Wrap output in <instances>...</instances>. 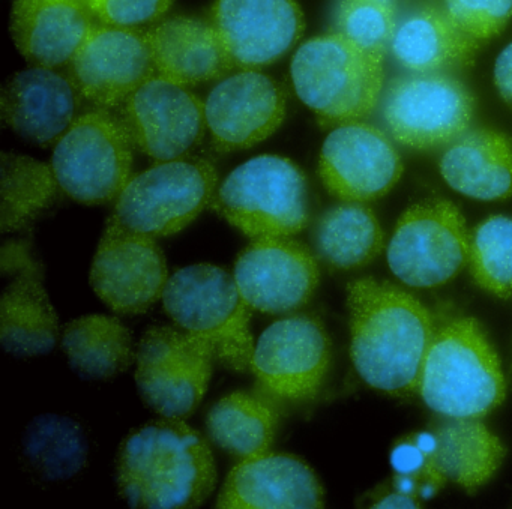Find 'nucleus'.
Here are the masks:
<instances>
[{"instance_id": "b1692460", "label": "nucleus", "mask_w": 512, "mask_h": 509, "mask_svg": "<svg viewBox=\"0 0 512 509\" xmlns=\"http://www.w3.org/2000/svg\"><path fill=\"white\" fill-rule=\"evenodd\" d=\"M410 437L446 481L469 493L493 478L506 454L499 437L475 418L442 416Z\"/></svg>"}, {"instance_id": "423d86ee", "label": "nucleus", "mask_w": 512, "mask_h": 509, "mask_svg": "<svg viewBox=\"0 0 512 509\" xmlns=\"http://www.w3.org/2000/svg\"><path fill=\"white\" fill-rule=\"evenodd\" d=\"M212 206L253 241L293 238L310 223L307 176L289 158L259 155L224 179Z\"/></svg>"}, {"instance_id": "4c0bfd02", "label": "nucleus", "mask_w": 512, "mask_h": 509, "mask_svg": "<svg viewBox=\"0 0 512 509\" xmlns=\"http://www.w3.org/2000/svg\"><path fill=\"white\" fill-rule=\"evenodd\" d=\"M43 268L37 260L32 257L31 245L28 242L14 239L2 245L0 251V271L5 278H14L23 272L34 271Z\"/></svg>"}, {"instance_id": "4468645a", "label": "nucleus", "mask_w": 512, "mask_h": 509, "mask_svg": "<svg viewBox=\"0 0 512 509\" xmlns=\"http://www.w3.org/2000/svg\"><path fill=\"white\" fill-rule=\"evenodd\" d=\"M236 286L248 307L271 316L304 308L319 286L313 251L293 238L254 239L233 268Z\"/></svg>"}, {"instance_id": "2eb2a0df", "label": "nucleus", "mask_w": 512, "mask_h": 509, "mask_svg": "<svg viewBox=\"0 0 512 509\" xmlns=\"http://www.w3.org/2000/svg\"><path fill=\"white\" fill-rule=\"evenodd\" d=\"M319 173L326 190L343 202L364 203L388 194L403 175L400 154L379 128L338 125L323 143Z\"/></svg>"}, {"instance_id": "bb28decb", "label": "nucleus", "mask_w": 512, "mask_h": 509, "mask_svg": "<svg viewBox=\"0 0 512 509\" xmlns=\"http://www.w3.org/2000/svg\"><path fill=\"white\" fill-rule=\"evenodd\" d=\"M391 49L395 59L413 73H442L467 64L476 41L452 22L446 10L425 7L397 26Z\"/></svg>"}, {"instance_id": "2f4dec72", "label": "nucleus", "mask_w": 512, "mask_h": 509, "mask_svg": "<svg viewBox=\"0 0 512 509\" xmlns=\"http://www.w3.org/2000/svg\"><path fill=\"white\" fill-rule=\"evenodd\" d=\"M58 190L59 184L52 166L34 158L4 152L0 212L2 232H17L28 226L44 209L52 205Z\"/></svg>"}, {"instance_id": "4be33fe9", "label": "nucleus", "mask_w": 512, "mask_h": 509, "mask_svg": "<svg viewBox=\"0 0 512 509\" xmlns=\"http://www.w3.org/2000/svg\"><path fill=\"white\" fill-rule=\"evenodd\" d=\"M97 17L86 0H14L11 35L19 52L34 67L70 65Z\"/></svg>"}, {"instance_id": "c756f323", "label": "nucleus", "mask_w": 512, "mask_h": 509, "mask_svg": "<svg viewBox=\"0 0 512 509\" xmlns=\"http://www.w3.org/2000/svg\"><path fill=\"white\" fill-rule=\"evenodd\" d=\"M311 239L317 256L331 268L343 271L373 262L385 245V235L374 212L353 202L323 212L314 223Z\"/></svg>"}, {"instance_id": "cd10ccee", "label": "nucleus", "mask_w": 512, "mask_h": 509, "mask_svg": "<svg viewBox=\"0 0 512 509\" xmlns=\"http://www.w3.org/2000/svg\"><path fill=\"white\" fill-rule=\"evenodd\" d=\"M281 409L257 391H236L218 400L206 415L212 442L238 460L269 451Z\"/></svg>"}, {"instance_id": "dca6fc26", "label": "nucleus", "mask_w": 512, "mask_h": 509, "mask_svg": "<svg viewBox=\"0 0 512 509\" xmlns=\"http://www.w3.org/2000/svg\"><path fill=\"white\" fill-rule=\"evenodd\" d=\"M121 119L134 145L148 157L178 160L202 140L205 103L187 86L154 76L125 101Z\"/></svg>"}, {"instance_id": "412c9836", "label": "nucleus", "mask_w": 512, "mask_h": 509, "mask_svg": "<svg viewBox=\"0 0 512 509\" xmlns=\"http://www.w3.org/2000/svg\"><path fill=\"white\" fill-rule=\"evenodd\" d=\"M70 76L52 68L20 71L2 89L0 110L5 124L29 142L56 145L79 116V98Z\"/></svg>"}, {"instance_id": "f8f14e48", "label": "nucleus", "mask_w": 512, "mask_h": 509, "mask_svg": "<svg viewBox=\"0 0 512 509\" xmlns=\"http://www.w3.org/2000/svg\"><path fill=\"white\" fill-rule=\"evenodd\" d=\"M473 109V95L460 80L443 73H415L389 83L382 112L398 143L431 149L467 133Z\"/></svg>"}, {"instance_id": "393cba45", "label": "nucleus", "mask_w": 512, "mask_h": 509, "mask_svg": "<svg viewBox=\"0 0 512 509\" xmlns=\"http://www.w3.org/2000/svg\"><path fill=\"white\" fill-rule=\"evenodd\" d=\"M449 187L470 199L494 202L512 196V139L496 130L469 131L440 160Z\"/></svg>"}, {"instance_id": "5701e85b", "label": "nucleus", "mask_w": 512, "mask_h": 509, "mask_svg": "<svg viewBox=\"0 0 512 509\" xmlns=\"http://www.w3.org/2000/svg\"><path fill=\"white\" fill-rule=\"evenodd\" d=\"M157 76L182 86L221 80L235 68L211 20L173 16L146 31Z\"/></svg>"}, {"instance_id": "6ab92c4d", "label": "nucleus", "mask_w": 512, "mask_h": 509, "mask_svg": "<svg viewBox=\"0 0 512 509\" xmlns=\"http://www.w3.org/2000/svg\"><path fill=\"white\" fill-rule=\"evenodd\" d=\"M205 118L217 151L251 148L283 124L286 94L272 77L244 70L224 77L209 92Z\"/></svg>"}, {"instance_id": "72a5a7b5", "label": "nucleus", "mask_w": 512, "mask_h": 509, "mask_svg": "<svg viewBox=\"0 0 512 509\" xmlns=\"http://www.w3.org/2000/svg\"><path fill=\"white\" fill-rule=\"evenodd\" d=\"M395 0H338L335 32L356 46L385 56L397 31Z\"/></svg>"}, {"instance_id": "6e6552de", "label": "nucleus", "mask_w": 512, "mask_h": 509, "mask_svg": "<svg viewBox=\"0 0 512 509\" xmlns=\"http://www.w3.org/2000/svg\"><path fill=\"white\" fill-rule=\"evenodd\" d=\"M217 184L211 161L188 157L158 161L130 179L115 200L112 218L152 238L175 235L199 217Z\"/></svg>"}, {"instance_id": "39448f33", "label": "nucleus", "mask_w": 512, "mask_h": 509, "mask_svg": "<svg viewBox=\"0 0 512 509\" xmlns=\"http://www.w3.org/2000/svg\"><path fill=\"white\" fill-rule=\"evenodd\" d=\"M161 301L179 329L211 346L215 361L239 373L251 371V308L227 269L211 263L179 269L170 275Z\"/></svg>"}, {"instance_id": "f3484780", "label": "nucleus", "mask_w": 512, "mask_h": 509, "mask_svg": "<svg viewBox=\"0 0 512 509\" xmlns=\"http://www.w3.org/2000/svg\"><path fill=\"white\" fill-rule=\"evenodd\" d=\"M154 76L146 32L103 23L92 29L70 64L77 91L100 107L125 103Z\"/></svg>"}, {"instance_id": "9b49d317", "label": "nucleus", "mask_w": 512, "mask_h": 509, "mask_svg": "<svg viewBox=\"0 0 512 509\" xmlns=\"http://www.w3.org/2000/svg\"><path fill=\"white\" fill-rule=\"evenodd\" d=\"M470 238L454 203L428 199L410 206L388 245V265L398 280L434 289L457 277L469 262Z\"/></svg>"}, {"instance_id": "7ed1b4c3", "label": "nucleus", "mask_w": 512, "mask_h": 509, "mask_svg": "<svg viewBox=\"0 0 512 509\" xmlns=\"http://www.w3.org/2000/svg\"><path fill=\"white\" fill-rule=\"evenodd\" d=\"M419 394L440 416L484 418L502 404L506 382L484 329L469 317L434 334L422 364Z\"/></svg>"}, {"instance_id": "ddd939ff", "label": "nucleus", "mask_w": 512, "mask_h": 509, "mask_svg": "<svg viewBox=\"0 0 512 509\" xmlns=\"http://www.w3.org/2000/svg\"><path fill=\"white\" fill-rule=\"evenodd\" d=\"M91 286L115 313L142 314L163 298L166 257L155 238L110 217L91 266Z\"/></svg>"}, {"instance_id": "c9c22d12", "label": "nucleus", "mask_w": 512, "mask_h": 509, "mask_svg": "<svg viewBox=\"0 0 512 509\" xmlns=\"http://www.w3.org/2000/svg\"><path fill=\"white\" fill-rule=\"evenodd\" d=\"M173 2L175 0H86L98 22L133 29L163 20Z\"/></svg>"}, {"instance_id": "f03ea898", "label": "nucleus", "mask_w": 512, "mask_h": 509, "mask_svg": "<svg viewBox=\"0 0 512 509\" xmlns=\"http://www.w3.org/2000/svg\"><path fill=\"white\" fill-rule=\"evenodd\" d=\"M215 481L211 446L184 419L160 416L131 431L119 446L116 482L133 508H197Z\"/></svg>"}, {"instance_id": "ea45409f", "label": "nucleus", "mask_w": 512, "mask_h": 509, "mask_svg": "<svg viewBox=\"0 0 512 509\" xmlns=\"http://www.w3.org/2000/svg\"><path fill=\"white\" fill-rule=\"evenodd\" d=\"M373 506L374 508H419L421 503H419L418 497L395 490L385 494Z\"/></svg>"}, {"instance_id": "a211bd4d", "label": "nucleus", "mask_w": 512, "mask_h": 509, "mask_svg": "<svg viewBox=\"0 0 512 509\" xmlns=\"http://www.w3.org/2000/svg\"><path fill=\"white\" fill-rule=\"evenodd\" d=\"M235 67L259 70L280 61L304 34L296 0H215L209 16Z\"/></svg>"}, {"instance_id": "473e14b6", "label": "nucleus", "mask_w": 512, "mask_h": 509, "mask_svg": "<svg viewBox=\"0 0 512 509\" xmlns=\"http://www.w3.org/2000/svg\"><path fill=\"white\" fill-rule=\"evenodd\" d=\"M469 268L481 289L497 298L512 296V218L494 215L470 239Z\"/></svg>"}, {"instance_id": "f704fd0d", "label": "nucleus", "mask_w": 512, "mask_h": 509, "mask_svg": "<svg viewBox=\"0 0 512 509\" xmlns=\"http://www.w3.org/2000/svg\"><path fill=\"white\" fill-rule=\"evenodd\" d=\"M452 22L475 41L499 35L512 17V0H446Z\"/></svg>"}, {"instance_id": "58836bf2", "label": "nucleus", "mask_w": 512, "mask_h": 509, "mask_svg": "<svg viewBox=\"0 0 512 509\" xmlns=\"http://www.w3.org/2000/svg\"><path fill=\"white\" fill-rule=\"evenodd\" d=\"M494 85L500 97L512 106V43L503 49L494 65Z\"/></svg>"}, {"instance_id": "7c9ffc66", "label": "nucleus", "mask_w": 512, "mask_h": 509, "mask_svg": "<svg viewBox=\"0 0 512 509\" xmlns=\"http://www.w3.org/2000/svg\"><path fill=\"white\" fill-rule=\"evenodd\" d=\"M23 457L47 481L74 478L88 460V439L73 419L44 415L34 419L23 437Z\"/></svg>"}, {"instance_id": "e433bc0d", "label": "nucleus", "mask_w": 512, "mask_h": 509, "mask_svg": "<svg viewBox=\"0 0 512 509\" xmlns=\"http://www.w3.org/2000/svg\"><path fill=\"white\" fill-rule=\"evenodd\" d=\"M391 464L395 475L409 476L421 485V499H430L445 485L446 479L434 469L428 455L406 437L391 452Z\"/></svg>"}, {"instance_id": "a878e982", "label": "nucleus", "mask_w": 512, "mask_h": 509, "mask_svg": "<svg viewBox=\"0 0 512 509\" xmlns=\"http://www.w3.org/2000/svg\"><path fill=\"white\" fill-rule=\"evenodd\" d=\"M43 275V268H38L11 278L0 298V343L19 358L47 355L61 340Z\"/></svg>"}, {"instance_id": "c85d7f7f", "label": "nucleus", "mask_w": 512, "mask_h": 509, "mask_svg": "<svg viewBox=\"0 0 512 509\" xmlns=\"http://www.w3.org/2000/svg\"><path fill=\"white\" fill-rule=\"evenodd\" d=\"M61 346L71 368L80 376L107 382L136 362L130 329L103 314L71 320L61 332Z\"/></svg>"}, {"instance_id": "f257e3e1", "label": "nucleus", "mask_w": 512, "mask_h": 509, "mask_svg": "<svg viewBox=\"0 0 512 509\" xmlns=\"http://www.w3.org/2000/svg\"><path fill=\"white\" fill-rule=\"evenodd\" d=\"M350 356L367 385L386 394L419 389L422 364L436 329L415 296L373 278L347 286Z\"/></svg>"}, {"instance_id": "20e7f679", "label": "nucleus", "mask_w": 512, "mask_h": 509, "mask_svg": "<svg viewBox=\"0 0 512 509\" xmlns=\"http://www.w3.org/2000/svg\"><path fill=\"white\" fill-rule=\"evenodd\" d=\"M299 100L325 127L359 122L371 115L383 89V56L343 35H320L299 47L290 65Z\"/></svg>"}, {"instance_id": "9d476101", "label": "nucleus", "mask_w": 512, "mask_h": 509, "mask_svg": "<svg viewBox=\"0 0 512 509\" xmlns=\"http://www.w3.org/2000/svg\"><path fill=\"white\" fill-rule=\"evenodd\" d=\"M215 356L211 346L172 326H154L136 352V383L143 403L161 418L187 419L202 403Z\"/></svg>"}, {"instance_id": "0eeeda50", "label": "nucleus", "mask_w": 512, "mask_h": 509, "mask_svg": "<svg viewBox=\"0 0 512 509\" xmlns=\"http://www.w3.org/2000/svg\"><path fill=\"white\" fill-rule=\"evenodd\" d=\"M133 140L122 119L106 110L85 113L53 151L59 188L83 205H104L121 196L133 178Z\"/></svg>"}, {"instance_id": "1a4fd4ad", "label": "nucleus", "mask_w": 512, "mask_h": 509, "mask_svg": "<svg viewBox=\"0 0 512 509\" xmlns=\"http://www.w3.org/2000/svg\"><path fill=\"white\" fill-rule=\"evenodd\" d=\"M331 365V340L319 317L293 313L272 323L254 344L257 391L281 410L314 400Z\"/></svg>"}, {"instance_id": "aec40b11", "label": "nucleus", "mask_w": 512, "mask_h": 509, "mask_svg": "<svg viewBox=\"0 0 512 509\" xmlns=\"http://www.w3.org/2000/svg\"><path fill=\"white\" fill-rule=\"evenodd\" d=\"M325 493L314 470L292 454L271 449L239 461L217 500L224 509H316Z\"/></svg>"}]
</instances>
